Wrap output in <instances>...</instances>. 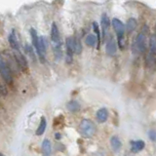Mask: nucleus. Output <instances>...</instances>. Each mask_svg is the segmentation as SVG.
I'll return each instance as SVG.
<instances>
[{"mask_svg": "<svg viewBox=\"0 0 156 156\" xmlns=\"http://www.w3.org/2000/svg\"><path fill=\"white\" fill-rule=\"evenodd\" d=\"M51 39L54 45V52H55V56L58 58H61L62 55V41H61V35L60 31H58V26L53 23L51 27Z\"/></svg>", "mask_w": 156, "mask_h": 156, "instance_id": "f257e3e1", "label": "nucleus"}, {"mask_svg": "<svg viewBox=\"0 0 156 156\" xmlns=\"http://www.w3.org/2000/svg\"><path fill=\"white\" fill-rule=\"evenodd\" d=\"M79 133L85 139H90L96 134V126L90 119H83L79 124Z\"/></svg>", "mask_w": 156, "mask_h": 156, "instance_id": "f03ea898", "label": "nucleus"}, {"mask_svg": "<svg viewBox=\"0 0 156 156\" xmlns=\"http://www.w3.org/2000/svg\"><path fill=\"white\" fill-rule=\"evenodd\" d=\"M111 24H112V27H113L114 31L116 33L117 39H118L119 47L123 48V40H124V35H125V32H126L124 23H122L120 20L114 18V19H112Z\"/></svg>", "mask_w": 156, "mask_h": 156, "instance_id": "7ed1b4c3", "label": "nucleus"}, {"mask_svg": "<svg viewBox=\"0 0 156 156\" xmlns=\"http://www.w3.org/2000/svg\"><path fill=\"white\" fill-rule=\"evenodd\" d=\"M133 50L135 53H144L146 50V30H141L133 43Z\"/></svg>", "mask_w": 156, "mask_h": 156, "instance_id": "20e7f679", "label": "nucleus"}, {"mask_svg": "<svg viewBox=\"0 0 156 156\" xmlns=\"http://www.w3.org/2000/svg\"><path fill=\"white\" fill-rule=\"evenodd\" d=\"M75 37H67L66 41V61L67 63H71L73 61V54H75Z\"/></svg>", "mask_w": 156, "mask_h": 156, "instance_id": "39448f33", "label": "nucleus"}, {"mask_svg": "<svg viewBox=\"0 0 156 156\" xmlns=\"http://www.w3.org/2000/svg\"><path fill=\"white\" fill-rule=\"evenodd\" d=\"M46 50H47V41L46 38L44 36H40L39 37V47H38V56L40 61L42 62H45V56H46Z\"/></svg>", "mask_w": 156, "mask_h": 156, "instance_id": "423d86ee", "label": "nucleus"}, {"mask_svg": "<svg viewBox=\"0 0 156 156\" xmlns=\"http://www.w3.org/2000/svg\"><path fill=\"white\" fill-rule=\"evenodd\" d=\"M117 51V45L115 42V39L112 35H109L106 40L105 44V52L108 56H113Z\"/></svg>", "mask_w": 156, "mask_h": 156, "instance_id": "0eeeda50", "label": "nucleus"}, {"mask_svg": "<svg viewBox=\"0 0 156 156\" xmlns=\"http://www.w3.org/2000/svg\"><path fill=\"white\" fill-rule=\"evenodd\" d=\"M0 74H1L2 78L6 81L7 83H11L13 81V76H12V72L10 67L6 62H3L1 66H0Z\"/></svg>", "mask_w": 156, "mask_h": 156, "instance_id": "6e6552de", "label": "nucleus"}, {"mask_svg": "<svg viewBox=\"0 0 156 156\" xmlns=\"http://www.w3.org/2000/svg\"><path fill=\"white\" fill-rule=\"evenodd\" d=\"M14 57H15V60H16L18 66L22 68L23 70H26L27 69V61L26 57H24L21 51H14Z\"/></svg>", "mask_w": 156, "mask_h": 156, "instance_id": "1a4fd4ad", "label": "nucleus"}, {"mask_svg": "<svg viewBox=\"0 0 156 156\" xmlns=\"http://www.w3.org/2000/svg\"><path fill=\"white\" fill-rule=\"evenodd\" d=\"M9 43H10V45H11V47L14 49V51H20V43H19L15 29H13L11 33L9 34Z\"/></svg>", "mask_w": 156, "mask_h": 156, "instance_id": "9d476101", "label": "nucleus"}, {"mask_svg": "<svg viewBox=\"0 0 156 156\" xmlns=\"http://www.w3.org/2000/svg\"><path fill=\"white\" fill-rule=\"evenodd\" d=\"M110 23H111L110 20L108 17H107V15L106 14L102 15V17H101V28H102V37H104V39L105 38L106 33H107V31H108Z\"/></svg>", "mask_w": 156, "mask_h": 156, "instance_id": "9b49d317", "label": "nucleus"}, {"mask_svg": "<svg viewBox=\"0 0 156 156\" xmlns=\"http://www.w3.org/2000/svg\"><path fill=\"white\" fill-rule=\"evenodd\" d=\"M96 118L99 123H105V122L107 120V118H108V111H107V109L105 108V107L100 108L97 111Z\"/></svg>", "mask_w": 156, "mask_h": 156, "instance_id": "f8f14e48", "label": "nucleus"}, {"mask_svg": "<svg viewBox=\"0 0 156 156\" xmlns=\"http://www.w3.org/2000/svg\"><path fill=\"white\" fill-rule=\"evenodd\" d=\"M145 146V144L144 140H133L131 141V149L133 152L136 153V152H140V151H141Z\"/></svg>", "mask_w": 156, "mask_h": 156, "instance_id": "ddd939ff", "label": "nucleus"}, {"mask_svg": "<svg viewBox=\"0 0 156 156\" xmlns=\"http://www.w3.org/2000/svg\"><path fill=\"white\" fill-rule=\"evenodd\" d=\"M110 145H111V148L113 149L115 152H118L122 147V143L118 136H113L110 138Z\"/></svg>", "mask_w": 156, "mask_h": 156, "instance_id": "4468645a", "label": "nucleus"}, {"mask_svg": "<svg viewBox=\"0 0 156 156\" xmlns=\"http://www.w3.org/2000/svg\"><path fill=\"white\" fill-rule=\"evenodd\" d=\"M52 152V145H51V141L49 140H44L42 143V153L43 156H51Z\"/></svg>", "mask_w": 156, "mask_h": 156, "instance_id": "2eb2a0df", "label": "nucleus"}, {"mask_svg": "<svg viewBox=\"0 0 156 156\" xmlns=\"http://www.w3.org/2000/svg\"><path fill=\"white\" fill-rule=\"evenodd\" d=\"M149 57L154 58L156 55V36L151 35L149 39Z\"/></svg>", "mask_w": 156, "mask_h": 156, "instance_id": "dca6fc26", "label": "nucleus"}, {"mask_svg": "<svg viewBox=\"0 0 156 156\" xmlns=\"http://www.w3.org/2000/svg\"><path fill=\"white\" fill-rule=\"evenodd\" d=\"M66 107L70 112H77V111L80 110L81 105L77 101H70L67 102Z\"/></svg>", "mask_w": 156, "mask_h": 156, "instance_id": "f3484780", "label": "nucleus"}, {"mask_svg": "<svg viewBox=\"0 0 156 156\" xmlns=\"http://www.w3.org/2000/svg\"><path fill=\"white\" fill-rule=\"evenodd\" d=\"M136 27V20H135L134 18H130L127 22V24L125 27L126 31L128 33H131L132 31H134Z\"/></svg>", "mask_w": 156, "mask_h": 156, "instance_id": "a211bd4d", "label": "nucleus"}, {"mask_svg": "<svg viewBox=\"0 0 156 156\" xmlns=\"http://www.w3.org/2000/svg\"><path fill=\"white\" fill-rule=\"evenodd\" d=\"M30 35H31V40H32V44H33V47L36 49V51L38 50V47H39V37L37 35V32L34 28L30 29Z\"/></svg>", "mask_w": 156, "mask_h": 156, "instance_id": "6ab92c4d", "label": "nucleus"}, {"mask_svg": "<svg viewBox=\"0 0 156 156\" xmlns=\"http://www.w3.org/2000/svg\"><path fill=\"white\" fill-rule=\"evenodd\" d=\"M46 126H47V121H46L45 118H44V117H42L41 121H40V124H39L38 128L36 130V135L37 136H41L44 133V132H45Z\"/></svg>", "mask_w": 156, "mask_h": 156, "instance_id": "aec40b11", "label": "nucleus"}, {"mask_svg": "<svg viewBox=\"0 0 156 156\" xmlns=\"http://www.w3.org/2000/svg\"><path fill=\"white\" fill-rule=\"evenodd\" d=\"M97 37L93 34H88L85 38V43L86 45H88L89 47H94L96 45V42H97Z\"/></svg>", "mask_w": 156, "mask_h": 156, "instance_id": "412c9836", "label": "nucleus"}, {"mask_svg": "<svg viewBox=\"0 0 156 156\" xmlns=\"http://www.w3.org/2000/svg\"><path fill=\"white\" fill-rule=\"evenodd\" d=\"M24 51H26V53L28 55V57L30 58L33 62H36V57H35V54H34V50H33L32 46L27 44V45L24 46Z\"/></svg>", "mask_w": 156, "mask_h": 156, "instance_id": "4be33fe9", "label": "nucleus"}, {"mask_svg": "<svg viewBox=\"0 0 156 156\" xmlns=\"http://www.w3.org/2000/svg\"><path fill=\"white\" fill-rule=\"evenodd\" d=\"M93 29L97 34V40H98V48H100V42H101V35H100V28H99V24L96 22L93 23Z\"/></svg>", "mask_w": 156, "mask_h": 156, "instance_id": "5701e85b", "label": "nucleus"}, {"mask_svg": "<svg viewBox=\"0 0 156 156\" xmlns=\"http://www.w3.org/2000/svg\"><path fill=\"white\" fill-rule=\"evenodd\" d=\"M74 47H75V54L79 55V54L82 52V45L79 39L75 38V43H74Z\"/></svg>", "mask_w": 156, "mask_h": 156, "instance_id": "b1692460", "label": "nucleus"}, {"mask_svg": "<svg viewBox=\"0 0 156 156\" xmlns=\"http://www.w3.org/2000/svg\"><path fill=\"white\" fill-rule=\"evenodd\" d=\"M8 93V90L5 85H3L2 83H0V96H6Z\"/></svg>", "mask_w": 156, "mask_h": 156, "instance_id": "393cba45", "label": "nucleus"}, {"mask_svg": "<svg viewBox=\"0 0 156 156\" xmlns=\"http://www.w3.org/2000/svg\"><path fill=\"white\" fill-rule=\"evenodd\" d=\"M148 138L152 141H156V131H149L148 132Z\"/></svg>", "mask_w": 156, "mask_h": 156, "instance_id": "a878e982", "label": "nucleus"}, {"mask_svg": "<svg viewBox=\"0 0 156 156\" xmlns=\"http://www.w3.org/2000/svg\"><path fill=\"white\" fill-rule=\"evenodd\" d=\"M4 62V61H3V58H2V57L0 56V66H1V65Z\"/></svg>", "mask_w": 156, "mask_h": 156, "instance_id": "bb28decb", "label": "nucleus"}, {"mask_svg": "<svg viewBox=\"0 0 156 156\" xmlns=\"http://www.w3.org/2000/svg\"><path fill=\"white\" fill-rule=\"evenodd\" d=\"M155 31H156V26H155ZM155 36H156V34H155Z\"/></svg>", "mask_w": 156, "mask_h": 156, "instance_id": "cd10ccee", "label": "nucleus"}, {"mask_svg": "<svg viewBox=\"0 0 156 156\" xmlns=\"http://www.w3.org/2000/svg\"><path fill=\"white\" fill-rule=\"evenodd\" d=\"M0 156H4V155L3 154H0Z\"/></svg>", "mask_w": 156, "mask_h": 156, "instance_id": "c85d7f7f", "label": "nucleus"}]
</instances>
